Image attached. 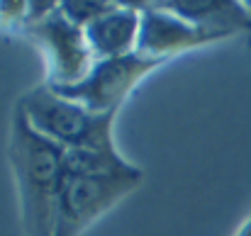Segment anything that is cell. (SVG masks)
Wrapping results in <instances>:
<instances>
[{"label":"cell","instance_id":"obj_1","mask_svg":"<svg viewBox=\"0 0 251 236\" xmlns=\"http://www.w3.org/2000/svg\"><path fill=\"white\" fill-rule=\"evenodd\" d=\"M66 149L39 134L15 105L7 156L15 173L20 222L27 236H54Z\"/></svg>","mask_w":251,"mask_h":236},{"label":"cell","instance_id":"obj_2","mask_svg":"<svg viewBox=\"0 0 251 236\" xmlns=\"http://www.w3.org/2000/svg\"><path fill=\"white\" fill-rule=\"evenodd\" d=\"M142 168L125 163L110 170H66L61 175L54 236H81L142 183Z\"/></svg>","mask_w":251,"mask_h":236},{"label":"cell","instance_id":"obj_3","mask_svg":"<svg viewBox=\"0 0 251 236\" xmlns=\"http://www.w3.org/2000/svg\"><path fill=\"white\" fill-rule=\"evenodd\" d=\"M29 124L64 149L112 151V122L117 112L93 115L83 105L56 95L47 83L32 88L17 100Z\"/></svg>","mask_w":251,"mask_h":236},{"label":"cell","instance_id":"obj_4","mask_svg":"<svg viewBox=\"0 0 251 236\" xmlns=\"http://www.w3.org/2000/svg\"><path fill=\"white\" fill-rule=\"evenodd\" d=\"M166 61L168 59H149L134 51L127 56L95 61L90 73L81 83H74V85H49L47 83V85L56 95L83 105L93 115L117 112L120 105L127 100V95L134 90V85Z\"/></svg>","mask_w":251,"mask_h":236},{"label":"cell","instance_id":"obj_5","mask_svg":"<svg viewBox=\"0 0 251 236\" xmlns=\"http://www.w3.org/2000/svg\"><path fill=\"white\" fill-rule=\"evenodd\" d=\"M22 32L44 49L49 59V85H74L90 73L95 59L88 47L83 27L69 22L59 7L42 22L22 27Z\"/></svg>","mask_w":251,"mask_h":236},{"label":"cell","instance_id":"obj_6","mask_svg":"<svg viewBox=\"0 0 251 236\" xmlns=\"http://www.w3.org/2000/svg\"><path fill=\"white\" fill-rule=\"evenodd\" d=\"M134 5L139 7L137 54H142V56L171 59L178 51H188V49L229 37L225 32H210V29L195 27L166 10L156 7L154 2H134Z\"/></svg>","mask_w":251,"mask_h":236},{"label":"cell","instance_id":"obj_7","mask_svg":"<svg viewBox=\"0 0 251 236\" xmlns=\"http://www.w3.org/2000/svg\"><path fill=\"white\" fill-rule=\"evenodd\" d=\"M95 61L117 59L137 51L139 7L134 2H117V7L83 29Z\"/></svg>","mask_w":251,"mask_h":236},{"label":"cell","instance_id":"obj_8","mask_svg":"<svg viewBox=\"0 0 251 236\" xmlns=\"http://www.w3.org/2000/svg\"><path fill=\"white\" fill-rule=\"evenodd\" d=\"M156 7L166 10L171 15L210 29V32H251V17L244 2L234 0H159Z\"/></svg>","mask_w":251,"mask_h":236},{"label":"cell","instance_id":"obj_9","mask_svg":"<svg viewBox=\"0 0 251 236\" xmlns=\"http://www.w3.org/2000/svg\"><path fill=\"white\" fill-rule=\"evenodd\" d=\"M115 7H117V2H100V0H61L59 2V10L64 12V17L83 29L98 17L112 12Z\"/></svg>","mask_w":251,"mask_h":236},{"label":"cell","instance_id":"obj_10","mask_svg":"<svg viewBox=\"0 0 251 236\" xmlns=\"http://www.w3.org/2000/svg\"><path fill=\"white\" fill-rule=\"evenodd\" d=\"M25 10H27V2L17 0V2H0V17L12 27H20L22 24V17H25Z\"/></svg>","mask_w":251,"mask_h":236},{"label":"cell","instance_id":"obj_11","mask_svg":"<svg viewBox=\"0 0 251 236\" xmlns=\"http://www.w3.org/2000/svg\"><path fill=\"white\" fill-rule=\"evenodd\" d=\"M239 236H251V219L247 222V224H244V227H242V232H239Z\"/></svg>","mask_w":251,"mask_h":236}]
</instances>
